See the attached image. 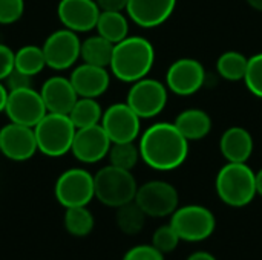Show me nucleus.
I'll return each instance as SVG.
<instances>
[{
  "label": "nucleus",
  "mask_w": 262,
  "mask_h": 260,
  "mask_svg": "<svg viewBox=\"0 0 262 260\" xmlns=\"http://www.w3.org/2000/svg\"><path fill=\"white\" fill-rule=\"evenodd\" d=\"M112 141L101 127V124L77 129L71 153L83 164H95L104 159L109 153Z\"/></svg>",
  "instance_id": "obj_15"
},
{
  "label": "nucleus",
  "mask_w": 262,
  "mask_h": 260,
  "mask_svg": "<svg viewBox=\"0 0 262 260\" xmlns=\"http://www.w3.org/2000/svg\"><path fill=\"white\" fill-rule=\"evenodd\" d=\"M38 152L49 158H60L71 152L77 127L69 115L48 112L34 127Z\"/></svg>",
  "instance_id": "obj_4"
},
{
  "label": "nucleus",
  "mask_w": 262,
  "mask_h": 260,
  "mask_svg": "<svg viewBox=\"0 0 262 260\" xmlns=\"http://www.w3.org/2000/svg\"><path fill=\"white\" fill-rule=\"evenodd\" d=\"M69 80L78 97L98 98L109 89L111 74L107 67L81 63L72 69Z\"/></svg>",
  "instance_id": "obj_17"
},
{
  "label": "nucleus",
  "mask_w": 262,
  "mask_h": 260,
  "mask_svg": "<svg viewBox=\"0 0 262 260\" xmlns=\"http://www.w3.org/2000/svg\"><path fill=\"white\" fill-rule=\"evenodd\" d=\"M138 185L129 170L106 166L94 175L95 198L106 207L118 208L135 199Z\"/></svg>",
  "instance_id": "obj_5"
},
{
  "label": "nucleus",
  "mask_w": 262,
  "mask_h": 260,
  "mask_svg": "<svg viewBox=\"0 0 262 260\" xmlns=\"http://www.w3.org/2000/svg\"><path fill=\"white\" fill-rule=\"evenodd\" d=\"M256 193L262 196V169L256 173Z\"/></svg>",
  "instance_id": "obj_39"
},
{
  "label": "nucleus",
  "mask_w": 262,
  "mask_h": 260,
  "mask_svg": "<svg viewBox=\"0 0 262 260\" xmlns=\"http://www.w3.org/2000/svg\"><path fill=\"white\" fill-rule=\"evenodd\" d=\"M48 113L41 95L34 87L8 90L5 115L11 123L35 127L37 123Z\"/></svg>",
  "instance_id": "obj_11"
},
{
  "label": "nucleus",
  "mask_w": 262,
  "mask_h": 260,
  "mask_svg": "<svg viewBox=\"0 0 262 260\" xmlns=\"http://www.w3.org/2000/svg\"><path fill=\"white\" fill-rule=\"evenodd\" d=\"M123 260H164V254L160 253L152 244L150 245H137L126 251Z\"/></svg>",
  "instance_id": "obj_33"
},
{
  "label": "nucleus",
  "mask_w": 262,
  "mask_h": 260,
  "mask_svg": "<svg viewBox=\"0 0 262 260\" xmlns=\"http://www.w3.org/2000/svg\"><path fill=\"white\" fill-rule=\"evenodd\" d=\"M100 12L95 0H60L57 5V17L63 28L77 34L95 29Z\"/></svg>",
  "instance_id": "obj_16"
},
{
  "label": "nucleus",
  "mask_w": 262,
  "mask_h": 260,
  "mask_svg": "<svg viewBox=\"0 0 262 260\" xmlns=\"http://www.w3.org/2000/svg\"><path fill=\"white\" fill-rule=\"evenodd\" d=\"M101 116H103V109H101L100 103L97 101V98L78 97L72 110L69 112V118L77 129L100 124Z\"/></svg>",
  "instance_id": "obj_25"
},
{
  "label": "nucleus",
  "mask_w": 262,
  "mask_h": 260,
  "mask_svg": "<svg viewBox=\"0 0 262 260\" xmlns=\"http://www.w3.org/2000/svg\"><path fill=\"white\" fill-rule=\"evenodd\" d=\"M146 218L147 216L140 208V205L135 201H132L117 208L115 222L121 233L127 236H135L143 231L146 225Z\"/></svg>",
  "instance_id": "obj_26"
},
{
  "label": "nucleus",
  "mask_w": 262,
  "mask_h": 260,
  "mask_svg": "<svg viewBox=\"0 0 262 260\" xmlns=\"http://www.w3.org/2000/svg\"><path fill=\"white\" fill-rule=\"evenodd\" d=\"M6 100H8V89H6L5 83H3V81H0V113H2V112H5Z\"/></svg>",
  "instance_id": "obj_38"
},
{
  "label": "nucleus",
  "mask_w": 262,
  "mask_h": 260,
  "mask_svg": "<svg viewBox=\"0 0 262 260\" xmlns=\"http://www.w3.org/2000/svg\"><path fill=\"white\" fill-rule=\"evenodd\" d=\"M100 11H126L129 0H95Z\"/></svg>",
  "instance_id": "obj_36"
},
{
  "label": "nucleus",
  "mask_w": 262,
  "mask_h": 260,
  "mask_svg": "<svg viewBox=\"0 0 262 260\" xmlns=\"http://www.w3.org/2000/svg\"><path fill=\"white\" fill-rule=\"evenodd\" d=\"M155 63V48L144 37H126L114 44L111 74L124 83H135L149 75Z\"/></svg>",
  "instance_id": "obj_2"
},
{
  "label": "nucleus",
  "mask_w": 262,
  "mask_h": 260,
  "mask_svg": "<svg viewBox=\"0 0 262 260\" xmlns=\"http://www.w3.org/2000/svg\"><path fill=\"white\" fill-rule=\"evenodd\" d=\"M253 9H256V11H262V0H246Z\"/></svg>",
  "instance_id": "obj_40"
},
{
  "label": "nucleus",
  "mask_w": 262,
  "mask_h": 260,
  "mask_svg": "<svg viewBox=\"0 0 262 260\" xmlns=\"http://www.w3.org/2000/svg\"><path fill=\"white\" fill-rule=\"evenodd\" d=\"M207 74L195 58H180L170 64L166 74V86L180 97H189L204 87Z\"/></svg>",
  "instance_id": "obj_14"
},
{
  "label": "nucleus",
  "mask_w": 262,
  "mask_h": 260,
  "mask_svg": "<svg viewBox=\"0 0 262 260\" xmlns=\"http://www.w3.org/2000/svg\"><path fill=\"white\" fill-rule=\"evenodd\" d=\"M95 29L98 35L117 44L129 35V21L120 11H101Z\"/></svg>",
  "instance_id": "obj_22"
},
{
  "label": "nucleus",
  "mask_w": 262,
  "mask_h": 260,
  "mask_svg": "<svg viewBox=\"0 0 262 260\" xmlns=\"http://www.w3.org/2000/svg\"><path fill=\"white\" fill-rule=\"evenodd\" d=\"M169 224L184 242H203L216 228L215 215L209 208L196 204L178 207L170 216Z\"/></svg>",
  "instance_id": "obj_6"
},
{
  "label": "nucleus",
  "mask_w": 262,
  "mask_h": 260,
  "mask_svg": "<svg viewBox=\"0 0 262 260\" xmlns=\"http://www.w3.org/2000/svg\"><path fill=\"white\" fill-rule=\"evenodd\" d=\"M100 124L112 143H132L141 130V118L127 103H115L103 110Z\"/></svg>",
  "instance_id": "obj_12"
},
{
  "label": "nucleus",
  "mask_w": 262,
  "mask_h": 260,
  "mask_svg": "<svg viewBox=\"0 0 262 260\" xmlns=\"http://www.w3.org/2000/svg\"><path fill=\"white\" fill-rule=\"evenodd\" d=\"M175 127L190 143L206 138L212 130V118L201 109H186L175 118Z\"/></svg>",
  "instance_id": "obj_21"
},
{
  "label": "nucleus",
  "mask_w": 262,
  "mask_h": 260,
  "mask_svg": "<svg viewBox=\"0 0 262 260\" xmlns=\"http://www.w3.org/2000/svg\"><path fill=\"white\" fill-rule=\"evenodd\" d=\"M114 54V43L103 38L101 35H91L81 40L80 58L83 63H89L94 66L109 67Z\"/></svg>",
  "instance_id": "obj_23"
},
{
  "label": "nucleus",
  "mask_w": 262,
  "mask_h": 260,
  "mask_svg": "<svg viewBox=\"0 0 262 260\" xmlns=\"http://www.w3.org/2000/svg\"><path fill=\"white\" fill-rule=\"evenodd\" d=\"M25 14V0H0V25L17 23Z\"/></svg>",
  "instance_id": "obj_32"
},
{
  "label": "nucleus",
  "mask_w": 262,
  "mask_h": 260,
  "mask_svg": "<svg viewBox=\"0 0 262 260\" xmlns=\"http://www.w3.org/2000/svg\"><path fill=\"white\" fill-rule=\"evenodd\" d=\"M95 221L92 213L88 210V205L66 208L64 213V228L69 234L83 238L94 230Z\"/></svg>",
  "instance_id": "obj_28"
},
{
  "label": "nucleus",
  "mask_w": 262,
  "mask_h": 260,
  "mask_svg": "<svg viewBox=\"0 0 262 260\" xmlns=\"http://www.w3.org/2000/svg\"><path fill=\"white\" fill-rule=\"evenodd\" d=\"M126 103L141 120L154 118L160 115L167 104V86L155 78L144 77L132 83Z\"/></svg>",
  "instance_id": "obj_10"
},
{
  "label": "nucleus",
  "mask_w": 262,
  "mask_h": 260,
  "mask_svg": "<svg viewBox=\"0 0 262 260\" xmlns=\"http://www.w3.org/2000/svg\"><path fill=\"white\" fill-rule=\"evenodd\" d=\"M180 242H181V239L177 234V231L172 228L170 224L158 227L155 230V233L152 234V245L163 254H169L173 250H177Z\"/></svg>",
  "instance_id": "obj_30"
},
{
  "label": "nucleus",
  "mask_w": 262,
  "mask_h": 260,
  "mask_svg": "<svg viewBox=\"0 0 262 260\" xmlns=\"http://www.w3.org/2000/svg\"><path fill=\"white\" fill-rule=\"evenodd\" d=\"M14 69V51L5 44L0 43V81H3L11 70Z\"/></svg>",
  "instance_id": "obj_35"
},
{
  "label": "nucleus",
  "mask_w": 262,
  "mask_h": 260,
  "mask_svg": "<svg viewBox=\"0 0 262 260\" xmlns=\"http://www.w3.org/2000/svg\"><path fill=\"white\" fill-rule=\"evenodd\" d=\"M249 58L238 51H227L220 55L216 61L218 75L227 81H241L247 72Z\"/></svg>",
  "instance_id": "obj_27"
},
{
  "label": "nucleus",
  "mask_w": 262,
  "mask_h": 260,
  "mask_svg": "<svg viewBox=\"0 0 262 260\" xmlns=\"http://www.w3.org/2000/svg\"><path fill=\"white\" fill-rule=\"evenodd\" d=\"M40 95L45 103V107L51 113L69 115L78 95L69 80V77L54 75L49 77L40 87Z\"/></svg>",
  "instance_id": "obj_18"
},
{
  "label": "nucleus",
  "mask_w": 262,
  "mask_h": 260,
  "mask_svg": "<svg viewBox=\"0 0 262 260\" xmlns=\"http://www.w3.org/2000/svg\"><path fill=\"white\" fill-rule=\"evenodd\" d=\"M244 83L255 97L262 98V52L249 58Z\"/></svg>",
  "instance_id": "obj_31"
},
{
  "label": "nucleus",
  "mask_w": 262,
  "mask_h": 260,
  "mask_svg": "<svg viewBox=\"0 0 262 260\" xmlns=\"http://www.w3.org/2000/svg\"><path fill=\"white\" fill-rule=\"evenodd\" d=\"M141 161L154 170L170 172L189 156V141L173 123H155L140 138Z\"/></svg>",
  "instance_id": "obj_1"
},
{
  "label": "nucleus",
  "mask_w": 262,
  "mask_h": 260,
  "mask_svg": "<svg viewBox=\"0 0 262 260\" xmlns=\"http://www.w3.org/2000/svg\"><path fill=\"white\" fill-rule=\"evenodd\" d=\"M80 48L81 40L77 32L66 28L51 32L41 44L46 67L58 72L74 67L80 58Z\"/></svg>",
  "instance_id": "obj_8"
},
{
  "label": "nucleus",
  "mask_w": 262,
  "mask_h": 260,
  "mask_svg": "<svg viewBox=\"0 0 262 260\" xmlns=\"http://www.w3.org/2000/svg\"><path fill=\"white\" fill-rule=\"evenodd\" d=\"M54 195L64 208L88 205L95 198L94 175L84 169H69L57 178Z\"/></svg>",
  "instance_id": "obj_7"
},
{
  "label": "nucleus",
  "mask_w": 262,
  "mask_h": 260,
  "mask_svg": "<svg viewBox=\"0 0 262 260\" xmlns=\"http://www.w3.org/2000/svg\"><path fill=\"white\" fill-rule=\"evenodd\" d=\"M149 218H167L180 207L178 190L166 181H149L138 187L135 199Z\"/></svg>",
  "instance_id": "obj_9"
},
{
  "label": "nucleus",
  "mask_w": 262,
  "mask_h": 260,
  "mask_svg": "<svg viewBox=\"0 0 262 260\" xmlns=\"http://www.w3.org/2000/svg\"><path fill=\"white\" fill-rule=\"evenodd\" d=\"M107 158H109L111 166L132 172V169L141 159L140 147L135 144V141H132V143H112L109 153H107Z\"/></svg>",
  "instance_id": "obj_29"
},
{
  "label": "nucleus",
  "mask_w": 262,
  "mask_h": 260,
  "mask_svg": "<svg viewBox=\"0 0 262 260\" xmlns=\"http://www.w3.org/2000/svg\"><path fill=\"white\" fill-rule=\"evenodd\" d=\"M177 0H129L126 12L141 28H157L173 14Z\"/></svg>",
  "instance_id": "obj_19"
},
{
  "label": "nucleus",
  "mask_w": 262,
  "mask_h": 260,
  "mask_svg": "<svg viewBox=\"0 0 262 260\" xmlns=\"http://www.w3.org/2000/svg\"><path fill=\"white\" fill-rule=\"evenodd\" d=\"M38 152L34 127L8 123L0 129V153L14 162L29 161Z\"/></svg>",
  "instance_id": "obj_13"
},
{
  "label": "nucleus",
  "mask_w": 262,
  "mask_h": 260,
  "mask_svg": "<svg viewBox=\"0 0 262 260\" xmlns=\"http://www.w3.org/2000/svg\"><path fill=\"white\" fill-rule=\"evenodd\" d=\"M14 67L29 77H35L46 67V60L41 46L26 44L14 51Z\"/></svg>",
  "instance_id": "obj_24"
},
{
  "label": "nucleus",
  "mask_w": 262,
  "mask_h": 260,
  "mask_svg": "<svg viewBox=\"0 0 262 260\" xmlns=\"http://www.w3.org/2000/svg\"><path fill=\"white\" fill-rule=\"evenodd\" d=\"M5 86L8 90H17V89H23V87H32V77L17 70L15 67L11 70V74L3 80Z\"/></svg>",
  "instance_id": "obj_34"
},
{
  "label": "nucleus",
  "mask_w": 262,
  "mask_h": 260,
  "mask_svg": "<svg viewBox=\"0 0 262 260\" xmlns=\"http://www.w3.org/2000/svg\"><path fill=\"white\" fill-rule=\"evenodd\" d=\"M215 188L218 198L229 207H247L256 193V173L247 162H227L216 175Z\"/></svg>",
  "instance_id": "obj_3"
},
{
  "label": "nucleus",
  "mask_w": 262,
  "mask_h": 260,
  "mask_svg": "<svg viewBox=\"0 0 262 260\" xmlns=\"http://www.w3.org/2000/svg\"><path fill=\"white\" fill-rule=\"evenodd\" d=\"M186 260H218L213 254L207 253V251H195L192 253Z\"/></svg>",
  "instance_id": "obj_37"
},
{
  "label": "nucleus",
  "mask_w": 262,
  "mask_h": 260,
  "mask_svg": "<svg viewBox=\"0 0 262 260\" xmlns=\"http://www.w3.org/2000/svg\"><path fill=\"white\" fill-rule=\"evenodd\" d=\"M252 133L239 126L229 127L220 139V152L227 162H247L253 153Z\"/></svg>",
  "instance_id": "obj_20"
}]
</instances>
